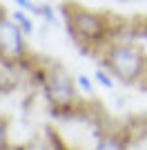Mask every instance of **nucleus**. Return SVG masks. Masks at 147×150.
<instances>
[{"label": "nucleus", "mask_w": 147, "mask_h": 150, "mask_svg": "<svg viewBox=\"0 0 147 150\" xmlns=\"http://www.w3.org/2000/svg\"><path fill=\"white\" fill-rule=\"evenodd\" d=\"M62 11L71 36L83 50H98L111 40V20L105 13L78 5H65Z\"/></svg>", "instance_id": "obj_1"}, {"label": "nucleus", "mask_w": 147, "mask_h": 150, "mask_svg": "<svg viewBox=\"0 0 147 150\" xmlns=\"http://www.w3.org/2000/svg\"><path fill=\"white\" fill-rule=\"evenodd\" d=\"M100 63L114 79L127 85H138L147 69V56L127 40H109L107 45H103Z\"/></svg>", "instance_id": "obj_2"}, {"label": "nucleus", "mask_w": 147, "mask_h": 150, "mask_svg": "<svg viewBox=\"0 0 147 150\" xmlns=\"http://www.w3.org/2000/svg\"><path fill=\"white\" fill-rule=\"evenodd\" d=\"M40 88L47 103L54 108L58 114H74L80 108V96H78V85L76 79L69 74L62 65H49L40 67Z\"/></svg>", "instance_id": "obj_3"}, {"label": "nucleus", "mask_w": 147, "mask_h": 150, "mask_svg": "<svg viewBox=\"0 0 147 150\" xmlns=\"http://www.w3.org/2000/svg\"><path fill=\"white\" fill-rule=\"evenodd\" d=\"M27 43H24V31L9 18L0 20V58L7 65H20L27 58Z\"/></svg>", "instance_id": "obj_4"}, {"label": "nucleus", "mask_w": 147, "mask_h": 150, "mask_svg": "<svg viewBox=\"0 0 147 150\" xmlns=\"http://www.w3.org/2000/svg\"><path fill=\"white\" fill-rule=\"evenodd\" d=\"M127 148H129L127 134H123V132H118V130L103 132V134L96 139V146H94V150H127Z\"/></svg>", "instance_id": "obj_5"}, {"label": "nucleus", "mask_w": 147, "mask_h": 150, "mask_svg": "<svg viewBox=\"0 0 147 150\" xmlns=\"http://www.w3.org/2000/svg\"><path fill=\"white\" fill-rule=\"evenodd\" d=\"M11 20H13V23H16V25H18L20 29L24 31V36H31V34H34V29H36V27H34V20L29 18V13L22 11V9L13 11V13H11Z\"/></svg>", "instance_id": "obj_6"}, {"label": "nucleus", "mask_w": 147, "mask_h": 150, "mask_svg": "<svg viewBox=\"0 0 147 150\" xmlns=\"http://www.w3.org/2000/svg\"><path fill=\"white\" fill-rule=\"evenodd\" d=\"M96 81L100 83V85H103L105 90H114V76L109 74V72H107V69L105 67H100V69H96Z\"/></svg>", "instance_id": "obj_7"}, {"label": "nucleus", "mask_w": 147, "mask_h": 150, "mask_svg": "<svg viewBox=\"0 0 147 150\" xmlns=\"http://www.w3.org/2000/svg\"><path fill=\"white\" fill-rule=\"evenodd\" d=\"M11 141H9V121L5 119V117H0V150L5 148V146H9Z\"/></svg>", "instance_id": "obj_8"}, {"label": "nucleus", "mask_w": 147, "mask_h": 150, "mask_svg": "<svg viewBox=\"0 0 147 150\" xmlns=\"http://www.w3.org/2000/svg\"><path fill=\"white\" fill-rule=\"evenodd\" d=\"M76 85H78V90H83V92L89 94V96L94 94V83L89 81L85 74H78V76H76Z\"/></svg>", "instance_id": "obj_9"}, {"label": "nucleus", "mask_w": 147, "mask_h": 150, "mask_svg": "<svg viewBox=\"0 0 147 150\" xmlns=\"http://www.w3.org/2000/svg\"><path fill=\"white\" fill-rule=\"evenodd\" d=\"M13 2H16L22 11H27V13H36L38 16V11H40V5H36L34 0H13Z\"/></svg>", "instance_id": "obj_10"}, {"label": "nucleus", "mask_w": 147, "mask_h": 150, "mask_svg": "<svg viewBox=\"0 0 147 150\" xmlns=\"http://www.w3.org/2000/svg\"><path fill=\"white\" fill-rule=\"evenodd\" d=\"M40 18H45L47 23H56V11L51 9L49 5H40V11H38Z\"/></svg>", "instance_id": "obj_11"}, {"label": "nucleus", "mask_w": 147, "mask_h": 150, "mask_svg": "<svg viewBox=\"0 0 147 150\" xmlns=\"http://www.w3.org/2000/svg\"><path fill=\"white\" fill-rule=\"evenodd\" d=\"M2 150H27V146H22V144H9V146H5Z\"/></svg>", "instance_id": "obj_12"}, {"label": "nucleus", "mask_w": 147, "mask_h": 150, "mask_svg": "<svg viewBox=\"0 0 147 150\" xmlns=\"http://www.w3.org/2000/svg\"><path fill=\"white\" fill-rule=\"evenodd\" d=\"M143 25H145V29H147V18H145V20H143Z\"/></svg>", "instance_id": "obj_13"}]
</instances>
